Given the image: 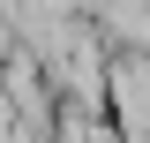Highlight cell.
Returning a JSON list of instances; mask_svg holds the SVG:
<instances>
[{
  "label": "cell",
  "instance_id": "obj_1",
  "mask_svg": "<svg viewBox=\"0 0 150 143\" xmlns=\"http://www.w3.org/2000/svg\"><path fill=\"white\" fill-rule=\"evenodd\" d=\"M112 113H120V136L150 143V53L112 60Z\"/></svg>",
  "mask_w": 150,
  "mask_h": 143
}]
</instances>
